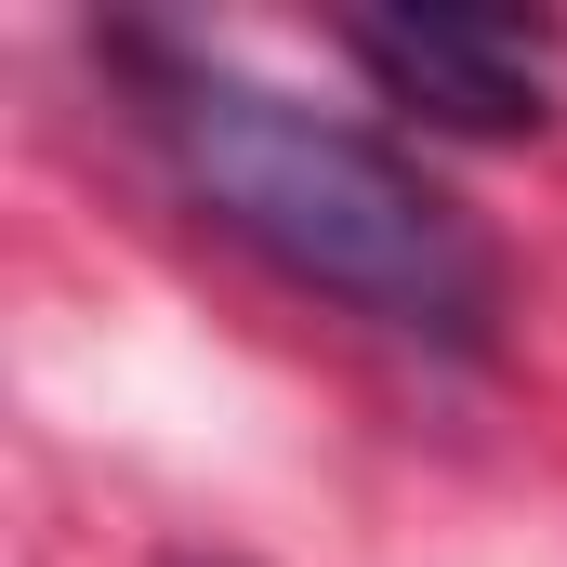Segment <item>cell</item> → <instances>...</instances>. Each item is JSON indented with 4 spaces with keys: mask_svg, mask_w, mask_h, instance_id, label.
Here are the masks:
<instances>
[{
    "mask_svg": "<svg viewBox=\"0 0 567 567\" xmlns=\"http://www.w3.org/2000/svg\"><path fill=\"white\" fill-rule=\"evenodd\" d=\"M93 66H106L120 120L145 133V158L172 172V198L212 238H238L265 278L317 290L423 357L502 343V251L410 145L357 133L198 40H158V27H93Z\"/></svg>",
    "mask_w": 567,
    "mask_h": 567,
    "instance_id": "6da1fadb",
    "label": "cell"
},
{
    "mask_svg": "<svg viewBox=\"0 0 567 567\" xmlns=\"http://www.w3.org/2000/svg\"><path fill=\"white\" fill-rule=\"evenodd\" d=\"M330 40H343V66L396 120L462 133V145H528L567 93V27L555 13H435V0H410V13H343Z\"/></svg>",
    "mask_w": 567,
    "mask_h": 567,
    "instance_id": "7a4b0ae2",
    "label": "cell"
},
{
    "mask_svg": "<svg viewBox=\"0 0 567 567\" xmlns=\"http://www.w3.org/2000/svg\"><path fill=\"white\" fill-rule=\"evenodd\" d=\"M172 567H238V555H172Z\"/></svg>",
    "mask_w": 567,
    "mask_h": 567,
    "instance_id": "3957f363",
    "label": "cell"
}]
</instances>
